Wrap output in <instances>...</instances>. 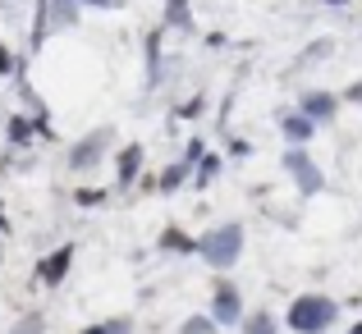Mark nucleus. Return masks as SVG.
<instances>
[{
	"label": "nucleus",
	"mask_w": 362,
	"mask_h": 334,
	"mask_svg": "<svg viewBox=\"0 0 362 334\" xmlns=\"http://www.w3.org/2000/svg\"><path fill=\"white\" fill-rule=\"evenodd\" d=\"M243 243H247L243 225H239V220H225V225H211L202 238H197V252H193V256H202V261L211 266L216 275H225V270H234V266H239Z\"/></svg>",
	"instance_id": "nucleus-1"
},
{
	"label": "nucleus",
	"mask_w": 362,
	"mask_h": 334,
	"mask_svg": "<svg viewBox=\"0 0 362 334\" xmlns=\"http://www.w3.org/2000/svg\"><path fill=\"white\" fill-rule=\"evenodd\" d=\"M339 321V302L326 293H298L289 302V311L280 316V326H289L293 334H326Z\"/></svg>",
	"instance_id": "nucleus-2"
},
{
	"label": "nucleus",
	"mask_w": 362,
	"mask_h": 334,
	"mask_svg": "<svg viewBox=\"0 0 362 334\" xmlns=\"http://www.w3.org/2000/svg\"><path fill=\"white\" fill-rule=\"evenodd\" d=\"M110 142H115V129H110V124L88 129L78 142H69V151H64V169H69V174H88V169H97L101 160H106Z\"/></svg>",
	"instance_id": "nucleus-3"
},
{
	"label": "nucleus",
	"mask_w": 362,
	"mask_h": 334,
	"mask_svg": "<svg viewBox=\"0 0 362 334\" xmlns=\"http://www.w3.org/2000/svg\"><path fill=\"white\" fill-rule=\"evenodd\" d=\"M284 174H289V184L303 197H317L326 188V169L308 156V147H284Z\"/></svg>",
	"instance_id": "nucleus-4"
},
{
	"label": "nucleus",
	"mask_w": 362,
	"mask_h": 334,
	"mask_svg": "<svg viewBox=\"0 0 362 334\" xmlns=\"http://www.w3.org/2000/svg\"><path fill=\"white\" fill-rule=\"evenodd\" d=\"M206 316L216 321V326H239V321L247 316V302H243V289L234 280H211V311Z\"/></svg>",
	"instance_id": "nucleus-5"
},
{
	"label": "nucleus",
	"mask_w": 362,
	"mask_h": 334,
	"mask_svg": "<svg viewBox=\"0 0 362 334\" xmlns=\"http://www.w3.org/2000/svg\"><path fill=\"white\" fill-rule=\"evenodd\" d=\"M74 256H78L74 243H60V247H51L46 256H37V266H33L37 284H42V289H60V284L69 280V270H74Z\"/></svg>",
	"instance_id": "nucleus-6"
},
{
	"label": "nucleus",
	"mask_w": 362,
	"mask_h": 334,
	"mask_svg": "<svg viewBox=\"0 0 362 334\" xmlns=\"http://www.w3.org/2000/svg\"><path fill=\"white\" fill-rule=\"evenodd\" d=\"M298 114H308V119L321 129V124H330L339 114V97H335V92L312 88V92H303V97H298Z\"/></svg>",
	"instance_id": "nucleus-7"
},
{
	"label": "nucleus",
	"mask_w": 362,
	"mask_h": 334,
	"mask_svg": "<svg viewBox=\"0 0 362 334\" xmlns=\"http://www.w3.org/2000/svg\"><path fill=\"white\" fill-rule=\"evenodd\" d=\"M142 142H124V147L115 151V188H133L142 174Z\"/></svg>",
	"instance_id": "nucleus-8"
},
{
	"label": "nucleus",
	"mask_w": 362,
	"mask_h": 334,
	"mask_svg": "<svg viewBox=\"0 0 362 334\" xmlns=\"http://www.w3.org/2000/svg\"><path fill=\"white\" fill-rule=\"evenodd\" d=\"M83 14L78 0H46V14H42V28H37V37L42 32H60V28H74Z\"/></svg>",
	"instance_id": "nucleus-9"
},
{
	"label": "nucleus",
	"mask_w": 362,
	"mask_h": 334,
	"mask_svg": "<svg viewBox=\"0 0 362 334\" xmlns=\"http://www.w3.org/2000/svg\"><path fill=\"white\" fill-rule=\"evenodd\" d=\"M280 133H284L289 147H308V142L317 138V124H312L308 114H298V110H284L280 114Z\"/></svg>",
	"instance_id": "nucleus-10"
},
{
	"label": "nucleus",
	"mask_w": 362,
	"mask_h": 334,
	"mask_svg": "<svg viewBox=\"0 0 362 334\" xmlns=\"http://www.w3.org/2000/svg\"><path fill=\"white\" fill-rule=\"evenodd\" d=\"M156 247H160V252H170V256H193L197 252V238L188 234V229H179V225H165V229H160V238H156Z\"/></svg>",
	"instance_id": "nucleus-11"
},
{
	"label": "nucleus",
	"mask_w": 362,
	"mask_h": 334,
	"mask_svg": "<svg viewBox=\"0 0 362 334\" xmlns=\"http://www.w3.org/2000/svg\"><path fill=\"white\" fill-rule=\"evenodd\" d=\"M5 129H9V147H33V138H42L46 124L33 119V114H9Z\"/></svg>",
	"instance_id": "nucleus-12"
},
{
	"label": "nucleus",
	"mask_w": 362,
	"mask_h": 334,
	"mask_svg": "<svg viewBox=\"0 0 362 334\" xmlns=\"http://www.w3.org/2000/svg\"><path fill=\"white\" fill-rule=\"evenodd\" d=\"M188 179H193V165H188V160H175V165H165V169L156 174V193H165V197H170L175 188H184Z\"/></svg>",
	"instance_id": "nucleus-13"
},
{
	"label": "nucleus",
	"mask_w": 362,
	"mask_h": 334,
	"mask_svg": "<svg viewBox=\"0 0 362 334\" xmlns=\"http://www.w3.org/2000/svg\"><path fill=\"white\" fill-rule=\"evenodd\" d=\"M239 334H280V316H275V311H266V307H257L252 316L239 321Z\"/></svg>",
	"instance_id": "nucleus-14"
},
{
	"label": "nucleus",
	"mask_w": 362,
	"mask_h": 334,
	"mask_svg": "<svg viewBox=\"0 0 362 334\" xmlns=\"http://www.w3.org/2000/svg\"><path fill=\"white\" fill-rule=\"evenodd\" d=\"M78 334H133V316H101L92 326H83Z\"/></svg>",
	"instance_id": "nucleus-15"
},
{
	"label": "nucleus",
	"mask_w": 362,
	"mask_h": 334,
	"mask_svg": "<svg viewBox=\"0 0 362 334\" xmlns=\"http://www.w3.org/2000/svg\"><path fill=\"white\" fill-rule=\"evenodd\" d=\"M165 28H179V32L193 28V9H188V0H165Z\"/></svg>",
	"instance_id": "nucleus-16"
},
{
	"label": "nucleus",
	"mask_w": 362,
	"mask_h": 334,
	"mask_svg": "<svg viewBox=\"0 0 362 334\" xmlns=\"http://www.w3.org/2000/svg\"><path fill=\"white\" fill-rule=\"evenodd\" d=\"M193 169H197V174H193V184H197V188H206V184H211V179L225 169V160L216 156V151H202V160H197Z\"/></svg>",
	"instance_id": "nucleus-17"
},
{
	"label": "nucleus",
	"mask_w": 362,
	"mask_h": 334,
	"mask_svg": "<svg viewBox=\"0 0 362 334\" xmlns=\"http://www.w3.org/2000/svg\"><path fill=\"white\" fill-rule=\"evenodd\" d=\"M9 334H46V316L42 311H23V316L9 326Z\"/></svg>",
	"instance_id": "nucleus-18"
},
{
	"label": "nucleus",
	"mask_w": 362,
	"mask_h": 334,
	"mask_svg": "<svg viewBox=\"0 0 362 334\" xmlns=\"http://www.w3.org/2000/svg\"><path fill=\"white\" fill-rule=\"evenodd\" d=\"M216 330H221V326H216L206 311H202V316H188L184 326H179V334H216Z\"/></svg>",
	"instance_id": "nucleus-19"
},
{
	"label": "nucleus",
	"mask_w": 362,
	"mask_h": 334,
	"mask_svg": "<svg viewBox=\"0 0 362 334\" xmlns=\"http://www.w3.org/2000/svg\"><path fill=\"white\" fill-rule=\"evenodd\" d=\"M74 202L78 206H101V202H110V188H78Z\"/></svg>",
	"instance_id": "nucleus-20"
},
{
	"label": "nucleus",
	"mask_w": 362,
	"mask_h": 334,
	"mask_svg": "<svg viewBox=\"0 0 362 334\" xmlns=\"http://www.w3.org/2000/svg\"><path fill=\"white\" fill-rule=\"evenodd\" d=\"M9 73H18V60H14V51L0 42V78H9Z\"/></svg>",
	"instance_id": "nucleus-21"
},
{
	"label": "nucleus",
	"mask_w": 362,
	"mask_h": 334,
	"mask_svg": "<svg viewBox=\"0 0 362 334\" xmlns=\"http://www.w3.org/2000/svg\"><path fill=\"white\" fill-rule=\"evenodd\" d=\"M202 110H206V101H202V97H193V101H184V106H179V119H197Z\"/></svg>",
	"instance_id": "nucleus-22"
},
{
	"label": "nucleus",
	"mask_w": 362,
	"mask_h": 334,
	"mask_svg": "<svg viewBox=\"0 0 362 334\" xmlns=\"http://www.w3.org/2000/svg\"><path fill=\"white\" fill-rule=\"evenodd\" d=\"M202 138H193V142H188V147H184V160H188V165H197V160H202Z\"/></svg>",
	"instance_id": "nucleus-23"
},
{
	"label": "nucleus",
	"mask_w": 362,
	"mask_h": 334,
	"mask_svg": "<svg viewBox=\"0 0 362 334\" xmlns=\"http://www.w3.org/2000/svg\"><path fill=\"white\" fill-rule=\"evenodd\" d=\"M339 101H354V106H362V83H349V88L339 92Z\"/></svg>",
	"instance_id": "nucleus-24"
},
{
	"label": "nucleus",
	"mask_w": 362,
	"mask_h": 334,
	"mask_svg": "<svg viewBox=\"0 0 362 334\" xmlns=\"http://www.w3.org/2000/svg\"><path fill=\"white\" fill-rule=\"evenodd\" d=\"M247 151H252V142H247V138H230V156H247Z\"/></svg>",
	"instance_id": "nucleus-25"
},
{
	"label": "nucleus",
	"mask_w": 362,
	"mask_h": 334,
	"mask_svg": "<svg viewBox=\"0 0 362 334\" xmlns=\"http://www.w3.org/2000/svg\"><path fill=\"white\" fill-rule=\"evenodd\" d=\"M349 334H362V321H354V326H349Z\"/></svg>",
	"instance_id": "nucleus-26"
},
{
	"label": "nucleus",
	"mask_w": 362,
	"mask_h": 334,
	"mask_svg": "<svg viewBox=\"0 0 362 334\" xmlns=\"http://www.w3.org/2000/svg\"><path fill=\"white\" fill-rule=\"evenodd\" d=\"M321 5H349V0H321Z\"/></svg>",
	"instance_id": "nucleus-27"
},
{
	"label": "nucleus",
	"mask_w": 362,
	"mask_h": 334,
	"mask_svg": "<svg viewBox=\"0 0 362 334\" xmlns=\"http://www.w3.org/2000/svg\"><path fill=\"white\" fill-rule=\"evenodd\" d=\"M78 5H106V0H78Z\"/></svg>",
	"instance_id": "nucleus-28"
},
{
	"label": "nucleus",
	"mask_w": 362,
	"mask_h": 334,
	"mask_svg": "<svg viewBox=\"0 0 362 334\" xmlns=\"http://www.w3.org/2000/svg\"><path fill=\"white\" fill-rule=\"evenodd\" d=\"M0 261H5V238H0Z\"/></svg>",
	"instance_id": "nucleus-29"
},
{
	"label": "nucleus",
	"mask_w": 362,
	"mask_h": 334,
	"mask_svg": "<svg viewBox=\"0 0 362 334\" xmlns=\"http://www.w3.org/2000/svg\"><path fill=\"white\" fill-rule=\"evenodd\" d=\"M0 206H5V202H0Z\"/></svg>",
	"instance_id": "nucleus-30"
}]
</instances>
